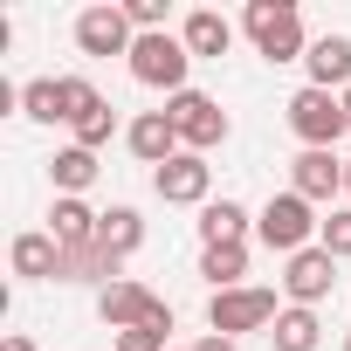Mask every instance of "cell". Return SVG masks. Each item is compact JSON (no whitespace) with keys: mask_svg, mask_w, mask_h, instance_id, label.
I'll list each match as a JSON object with an SVG mask.
<instances>
[{"mask_svg":"<svg viewBox=\"0 0 351 351\" xmlns=\"http://www.w3.org/2000/svg\"><path fill=\"white\" fill-rule=\"evenodd\" d=\"M241 28H248V42H255L262 62H303V56H310V35H303L296 0H248V8H241Z\"/></svg>","mask_w":351,"mask_h":351,"instance_id":"obj_1","label":"cell"},{"mask_svg":"<svg viewBox=\"0 0 351 351\" xmlns=\"http://www.w3.org/2000/svg\"><path fill=\"white\" fill-rule=\"evenodd\" d=\"M317 207L303 200V193H269V207L255 214V241L269 248V255H303V248H317Z\"/></svg>","mask_w":351,"mask_h":351,"instance_id":"obj_2","label":"cell"},{"mask_svg":"<svg viewBox=\"0 0 351 351\" xmlns=\"http://www.w3.org/2000/svg\"><path fill=\"white\" fill-rule=\"evenodd\" d=\"M124 62H131V76H138L145 90H165V97H180V90H186V76H193L186 42H180V35H165V28H158V35H138Z\"/></svg>","mask_w":351,"mask_h":351,"instance_id":"obj_3","label":"cell"},{"mask_svg":"<svg viewBox=\"0 0 351 351\" xmlns=\"http://www.w3.org/2000/svg\"><path fill=\"white\" fill-rule=\"evenodd\" d=\"M289 131L303 138V152H337V138L351 131V124H344V97L303 83V90L289 97Z\"/></svg>","mask_w":351,"mask_h":351,"instance_id":"obj_4","label":"cell"},{"mask_svg":"<svg viewBox=\"0 0 351 351\" xmlns=\"http://www.w3.org/2000/svg\"><path fill=\"white\" fill-rule=\"evenodd\" d=\"M282 310H276V289H262V282H241V289H221L214 303H207V330H221V337H241V330H269Z\"/></svg>","mask_w":351,"mask_h":351,"instance_id":"obj_5","label":"cell"},{"mask_svg":"<svg viewBox=\"0 0 351 351\" xmlns=\"http://www.w3.org/2000/svg\"><path fill=\"white\" fill-rule=\"evenodd\" d=\"M165 117L180 124V145L186 152H214V145H228V110L207 97V90H180V97H165Z\"/></svg>","mask_w":351,"mask_h":351,"instance_id":"obj_6","label":"cell"},{"mask_svg":"<svg viewBox=\"0 0 351 351\" xmlns=\"http://www.w3.org/2000/svg\"><path fill=\"white\" fill-rule=\"evenodd\" d=\"M131 42H138V28L124 14V0H97V8L76 14V49L83 56H131Z\"/></svg>","mask_w":351,"mask_h":351,"instance_id":"obj_7","label":"cell"},{"mask_svg":"<svg viewBox=\"0 0 351 351\" xmlns=\"http://www.w3.org/2000/svg\"><path fill=\"white\" fill-rule=\"evenodd\" d=\"M152 193H158L165 207H207V193H214V165H207L200 152H180V158H165V165L152 172Z\"/></svg>","mask_w":351,"mask_h":351,"instance_id":"obj_8","label":"cell"},{"mask_svg":"<svg viewBox=\"0 0 351 351\" xmlns=\"http://www.w3.org/2000/svg\"><path fill=\"white\" fill-rule=\"evenodd\" d=\"M330 289H337V255L303 248V255H289V262H282V296H289L296 310H317Z\"/></svg>","mask_w":351,"mask_h":351,"instance_id":"obj_9","label":"cell"},{"mask_svg":"<svg viewBox=\"0 0 351 351\" xmlns=\"http://www.w3.org/2000/svg\"><path fill=\"white\" fill-rule=\"evenodd\" d=\"M158 310H165V296H158V289H145L138 276H124V282L97 289V317H104L110 330H138V324H152Z\"/></svg>","mask_w":351,"mask_h":351,"instance_id":"obj_10","label":"cell"},{"mask_svg":"<svg viewBox=\"0 0 351 351\" xmlns=\"http://www.w3.org/2000/svg\"><path fill=\"white\" fill-rule=\"evenodd\" d=\"M124 145H131V158L152 165V172H158L165 158H180V152H186V145H180V124H172L165 110H138V117L124 124Z\"/></svg>","mask_w":351,"mask_h":351,"instance_id":"obj_11","label":"cell"},{"mask_svg":"<svg viewBox=\"0 0 351 351\" xmlns=\"http://www.w3.org/2000/svg\"><path fill=\"white\" fill-rule=\"evenodd\" d=\"M289 193H303L310 207L337 200V193H344V158H337V152H296V158H289Z\"/></svg>","mask_w":351,"mask_h":351,"instance_id":"obj_12","label":"cell"},{"mask_svg":"<svg viewBox=\"0 0 351 351\" xmlns=\"http://www.w3.org/2000/svg\"><path fill=\"white\" fill-rule=\"evenodd\" d=\"M8 269H14L21 282H62V241H56L49 228H28V234H14Z\"/></svg>","mask_w":351,"mask_h":351,"instance_id":"obj_13","label":"cell"},{"mask_svg":"<svg viewBox=\"0 0 351 351\" xmlns=\"http://www.w3.org/2000/svg\"><path fill=\"white\" fill-rule=\"evenodd\" d=\"M180 42H186V56H193V62H221V56L234 49V21H228V14H214V8H193V14L180 21Z\"/></svg>","mask_w":351,"mask_h":351,"instance_id":"obj_14","label":"cell"},{"mask_svg":"<svg viewBox=\"0 0 351 351\" xmlns=\"http://www.w3.org/2000/svg\"><path fill=\"white\" fill-rule=\"evenodd\" d=\"M303 69H310V90H337L344 97L351 90V35H317Z\"/></svg>","mask_w":351,"mask_h":351,"instance_id":"obj_15","label":"cell"},{"mask_svg":"<svg viewBox=\"0 0 351 351\" xmlns=\"http://www.w3.org/2000/svg\"><path fill=\"white\" fill-rule=\"evenodd\" d=\"M248 228H255V214L241 207V200H207L200 207V248H228V241H248Z\"/></svg>","mask_w":351,"mask_h":351,"instance_id":"obj_16","label":"cell"},{"mask_svg":"<svg viewBox=\"0 0 351 351\" xmlns=\"http://www.w3.org/2000/svg\"><path fill=\"white\" fill-rule=\"evenodd\" d=\"M49 180H56V200H83V193L97 186V152L62 145V152L49 158Z\"/></svg>","mask_w":351,"mask_h":351,"instance_id":"obj_17","label":"cell"},{"mask_svg":"<svg viewBox=\"0 0 351 351\" xmlns=\"http://www.w3.org/2000/svg\"><path fill=\"white\" fill-rule=\"evenodd\" d=\"M97 207H83V200H56L49 207V234L62 241V248H83V241H97Z\"/></svg>","mask_w":351,"mask_h":351,"instance_id":"obj_18","label":"cell"},{"mask_svg":"<svg viewBox=\"0 0 351 351\" xmlns=\"http://www.w3.org/2000/svg\"><path fill=\"white\" fill-rule=\"evenodd\" d=\"M97 241H104L117 262L138 255V248H145V214H138V207H110V214L97 221Z\"/></svg>","mask_w":351,"mask_h":351,"instance_id":"obj_19","label":"cell"},{"mask_svg":"<svg viewBox=\"0 0 351 351\" xmlns=\"http://www.w3.org/2000/svg\"><path fill=\"white\" fill-rule=\"evenodd\" d=\"M200 276H207V289H214V296H221V289H241V276H248V241L200 248Z\"/></svg>","mask_w":351,"mask_h":351,"instance_id":"obj_20","label":"cell"},{"mask_svg":"<svg viewBox=\"0 0 351 351\" xmlns=\"http://www.w3.org/2000/svg\"><path fill=\"white\" fill-rule=\"evenodd\" d=\"M269 344H276V351H317V344H324L317 310H296V303H289V310L269 324Z\"/></svg>","mask_w":351,"mask_h":351,"instance_id":"obj_21","label":"cell"},{"mask_svg":"<svg viewBox=\"0 0 351 351\" xmlns=\"http://www.w3.org/2000/svg\"><path fill=\"white\" fill-rule=\"evenodd\" d=\"M21 117H35V124H62V76H35V83H21Z\"/></svg>","mask_w":351,"mask_h":351,"instance_id":"obj_22","label":"cell"},{"mask_svg":"<svg viewBox=\"0 0 351 351\" xmlns=\"http://www.w3.org/2000/svg\"><path fill=\"white\" fill-rule=\"evenodd\" d=\"M97 104H104V90H97L90 76H62V124H69V131H76Z\"/></svg>","mask_w":351,"mask_h":351,"instance_id":"obj_23","label":"cell"},{"mask_svg":"<svg viewBox=\"0 0 351 351\" xmlns=\"http://www.w3.org/2000/svg\"><path fill=\"white\" fill-rule=\"evenodd\" d=\"M165 337H172V303H165L152 324H138V330H117V351H165Z\"/></svg>","mask_w":351,"mask_h":351,"instance_id":"obj_24","label":"cell"},{"mask_svg":"<svg viewBox=\"0 0 351 351\" xmlns=\"http://www.w3.org/2000/svg\"><path fill=\"white\" fill-rule=\"evenodd\" d=\"M317 248H324V255H337V262H351V207H330V214H324Z\"/></svg>","mask_w":351,"mask_h":351,"instance_id":"obj_25","label":"cell"},{"mask_svg":"<svg viewBox=\"0 0 351 351\" xmlns=\"http://www.w3.org/2000/svg\"><path fill=\"white\" fill-rule=\"evenodd\" d=\"M110 131H117V110H110V97H104V104L76 124V145H83V152H97V145H110Z\"/></svg>","mask_w":351,"mask_h":351,"instance_id":"obj_26","label":"cell"},{"mask_svg":"<svg viewBox=\"0 0 351 351\" xmlns=\"http://www.w3.org/2000/svg\"><path fill=\"white\" fill-rule=\"evenodd\" d=\"M124 14H131L138 35H158L165 28V0H124Z\"/></svg>","mask_w":351,"mask_h":351,"instance_id":"obj_27","label":"cell"},{"mask_svg":"<svg viewBox=\"0 0 351 351\" xmlns=\"http://www.w3.org/2000/svg\"><path fill=\"white\" fill-rule=\"evenodd\" d=\"M193 351H241V344H234V337H221V330H207V337H200Z\"/></svg>","mask_w":351,"mask_h":351,"instance_id":"obj_28","label":"cell"},{"mask_svg":"<svg viewBox=\"0 0 351 351\" xmlns=\"http://www.w3.org/2000/svg\"><path fill=\"white\" fill-rule=\"evenodd\" d=\"M0 351H35V337H28V330H14V337L0 344Z\"/></svg>","mask_w":351,"mask_h":351,"instance_id":"obj_29","label":"cell"},{"mask_svg":"<svg viewBox=\"0 0 351 351\" xmlns=\"http://www.w3.org/2000/svg\"><path fill=\"white\" fill-rule=\"evenodd\" d=\"M344 200H351V158H344Z\"/></svg>","mask_w":351,"mask_h":351,"instance_id":"obj_30","label":"cell"},{"mask_svg":"<svg viewBox=\"0 0 351 351\" xmlns=\"http://www.w3.org/2000/svg\"><path fill=\"white\" fill-rule=\"evenodd\" d=\"M344 124H351V90H344Z\"/></svg>","mask_w":351,"mask_h":351,"instance_id":"obj_31","label":"cell"},{"mask_svg":"<svg viewBox=\"0 0 351 351\" xmlns=\"http://www.w3.org/2000/svg\"><path fill=\"white\" fill-rule=\"evenodd\" d=\"M344 351H351V330H344Z\"/></svg>","mask_w":351,"mask_h":351,"instance_id":"obj_32","label":"cell"}]
</instances>
